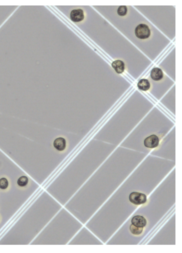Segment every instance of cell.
I'll use <instances>...</instances> for the list:
<instances>
[{
	"mask_svg": "<svg viewBox=\"0 0 182 253\" xmlns=\"http://www.w3.org/2000/svg\"><path fill=\"white\" fill-rule=\"evenodd\" d=\"M150 30L148 26L145 24H140L135 29V35L138 38L144 40L150 36Z\"/></svg>",
	"mask_w": 182,
	"mask_h": 253,
	"instance_id": "1",
	"label": "cell"
},
{
	"mask_svg": "<svg viewBox=\"0 0 182 253\" xmlns=\"http://www.w3.org/2000/svg\"><path fill=\"white\" fill-rule=\"evenodd\" d=\"M146 195L142 193L133 192L129 195V200L135 205H141L146 202Z\"/></svg>",
	"mask_w": 182,
	"mask_h": 253,
	"instance_id": "2",
	"label": "cell"
},
{
	"mask_svg": "<svg viewBox=\"0 0 182 253\" xmlns=\"http://www.w3.org/2000/svg\"><path fill=\"white\" fill-rule=\"evenodd\" d=\"M159 139L155 134H151L147 137L144 140V145L148 148H155L159 144Z\"/></svg>",
	"mask_w": 182,
	"mask_h": 253,
	"instance_id": "3",
	"label": "cell"
},
{
	"mask_svg": "<svg viewBox=\"0 0 182 253\" xmlns=\"http://www.w3.org/2000/svg\"><path fill=\"white\" fill-rule=\"evenodd\" d=\"M70 17L71 20L74 22H80L85 18L84 12L82 9L79 8L73 9L70 13Z\"/></svg>",
	"mask_w": 182,
	"mask_h": 253,
	"instance_id": "4",
	"label": "cell"
},
{
	"mask_svg": "<svg viewBox=\"0 0 182 253\" xmlns=\"http://www.w3.org/2000/svg\"><path fill=\"white\" fill-rule=\"evenodd\" d=\"M131 223L135 226L144 227L146 226V220L143 216L137 215L133 217L131 220Z\"/></svg>",
	"mask_w": 182,
	"mask_h": 253,
	"instance_id": "5",
	"label": "cell"
},
{
	"mask_svg": "<svg viewBox=\"0 0 182 253\" xmlns=\"http://www.w3.org/2000/svg\"><path fill=\"white\" fill-rule=\"evenodd\" d=\"M53 146L57 150L63 151L65 149L66 146V142L63 137H58L53 142Z\"/></svg>",
	"mask_w": 182,
	"mask_h": 253,
	"instance_id": "6",
	"label": "cell"
},
{
	"mask_svg": "<svg viewBox=\"0 0 182 253\" xmlns=\"http://www.w3.org/2000/svg\"><path fill=\"white\" fill-rule=\"evenodd\" d=\"M150 77L153 80L160 81L164 78V73L159 68H154L151 71Z\"/></svg>",
	"mask_w": 182,
	"mask_h": 253,
	"instance_id": "7",
	"label": "cell"
},
{
	"mask_svg": "<svg viewBox=\"0 0 182 253\" xmlns=\"http://www.w3.org/2000/svg\"><path fill=\"white\" fill-rule=\"evenodd\" d=\"M112 67L115 70L117 74L123 73L125 68V65L123 61L121 60H116L114 61L111 64Z\"/></svg>",
	"mask_w": 182,
	"mask_h": 253,
	"instance_id": "8",
	"label": "cell"
},
{
	"mask_svg": "<svg viewBox=\"0 0 182 253\" xmlns=\"http://www.w3.org/2000/svg\"><path fill=\"white\" fill-rule=\"evenodd\" d=\"M137 87L140 90L146 91L150 88V83L148 79L142 78L138 83Z\"/></svg>",
	"mask_w": 182,
	"mask_h": 253,
	"instance_id": "9",
	"label": "cell"
},
{
	"mask_svg": "<svg viewBox=\"0 0 182 253\" xmlns=\"http://www.w3.org/2000/svg\"><path fill=\"white\" fill-rule=\"evenodd\" d=\"M130 231L131 233L135 235H139L141 234L143 230V227H139L135 226L133 225H131L130 226Z\"/></svg>",
	"mask_w": 182,
	"mask_h": 253,
	"instance_id": "10",
	"label": "cell"
},
{
	"mask_svg": "<svg viewBox=\"0 0 182 253\" xmlns=\"http://www.w3.org/2000/svg\"><path fill=\"white\" fill-rule=\"evenodd\" d=\"M28 181H29V179L27 176H22L18 179L17 184H18V186H20V187H24L26 185H27Z\"/></svg>",
	"mask_w": 182,
	"mask_h": 253,
	"instance_id": "11",
	"label": "cell"
},
{
	"mask_svg": "<svg viewBox=\"0 0 182 253\" xmlns=\"http://www.w3.org/2000/svg\"><path fill=\"white\" fill-rule=\"evenodd\" d=\"M117 12L120 16H126L127 13V7L126 6H121L118 8Z\"/></svg>",
	"mask_w": 182,
	"mask_h": 253,
	"instance_id": "12",
	"label": "cell"
},
{
	"mask_svg": "<svg viewBox=\"0 0 182 253\" xmlns=\"http://www.w3.org/2000/svg\"><path fill=\"white\" fill-rule=\"evenodd\" d=\"M8 181L6 178L2 177L0 179V188L2 190H6L8 187Z\"/></svg>",
	"mask_w": 182,
	"mask_h": 253,
	"instance_id": "13",
	"label": "cell"
}]
</instances>
